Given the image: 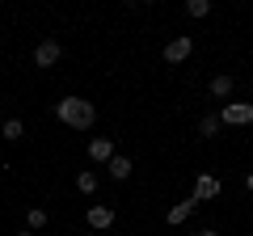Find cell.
Segmentation results:
<instances>
[{"label": "cell", "instance_id": "17", "mask_svg": "<svg viewBox=\"0 0 253 236\" xmlns=\"http://www.w3.org/2000/svg\"><path fill=\"white\" fill-rule=\"evenodd\" d=\"M199 236H219V232H215V228H203V232H199Z\"/></svg>", "mask_w": 253, "mask_h": 236}, {"label": "cell", "instance_id": "15", "mask_svg": "<svg viewBox=\"0 0 253 236\" xmlns=\"http://www.w3.org/2000/svg\"><path fill=\"white\" fill-rule=\"evenodd\" d=\"M207 13H211V0H186V17L199 21V17H207Z\"/></svg>", "mask_w": 253, "mask_h": 236}, {"label": "cell", "instance_id": "9", "mask_svg": "<svg viewBox=\"0 0 253 236\" xmlns=\"http://www.w3.org/2000/svg\"><path fill=\"white\" fill-rule=\"evenodd\" d=\"M131 169H135V164H131V156H118V152H114V160L106 164V173L114 177V182H126V177H131Z\"/></svg>", "mask_w": 253, "mask_h": 236}, {"label": "cell", "instance_id": "7", "mask_svg": "<svg viewBox=\"0 0 253 236\" xmlns=\"http://www.w3.org/2000/svg\"><path fill=\"white\" fill-rule=\"evenodd\" d=\"M89 160L93 164H110V160H114V144H110L106 135H93L89 139Z\"/></svg>", "mask_w": 253, "mask_h": 236}, {"label": "cell", "instance_id": "19", "mask_svg": "<svg viewBox=\"0 0 253 236\" xmlns=\"http://www.w3.org/2000/svg\"><path fill=\"white\" fill-rule=\"evenodd\" d=\"M0 127H4V110H0Z\"/></svg>", "mask_w": 253, "mask_h": 236}, {"label": "cell", "instance_id": "13", "mask_svg": "<svg viewBox=\"0 0 253 236\" xmlns=\"http://www.w3.org/2000/svg\"><path fill=\"white\" fill-rule=\"evenodd\" d=\"M26 135V122L21 118H4V127H0V139H21Z\"/></svg>", "mask_w": 253, "mask_h": 236}, {"label": "cell", "instance_id": "18", "mask_svg": "<svg viewBox=\"0 0 253 236\" xmlns=\"http://www.w3.org/2000/svg\"><path fill=\"white\" fill-rule=\"evenodd\" d=\"M17 236H34V232H30V228H21V232H17Z\"/></svg>", "mask_w": 253, "mask_h": 236}, {"label": "cell", "instance_id": "1", "mask_svg": "<svg viewBox=\"0 0 253 236\" xmlns=\"http://www.w3.org/2000/svg\"><path fill=\"white\" fill-rule=\"evenodd\" d=\"M55 118H59L63 127H72V131H93V122H97V106L84 101V97H59Z\"/></svg>", "mask_w": 253, "mask_h": 236}, {"label": "cell", "instance_id": "6", "mask_svg": "<svg viewBox=\"0 0 253 236\" xmlns=\"http://www.w3.org/2000/svg\"><path fill=\"white\" fill-rule=\"evenodd\" d=\"M219 194V177L215 173H199V177H194V194H190V198L194 202H211Z\"/></svg>", "mask_w": 253, "mask_h": 236}, {"label": "cell", "instance_id": "12", "mask_svg": "<svg viewBox=\"0 0 253 236\" xmlns=\"http://www.w3.org/2000/svg\"><path fill=\"white\" fill-rule=\"evenodd\" d=\"M211 97H232V76H228V72L211 76Z\"/></svg>", "mask_w": 253, "mask_h": 236}, {"label": "cell", "instance_id": "8", "mask_svg": "<svg viewBox=\"0 0 253 236\" xmlns=\"http://www.w3.org/2000/svg\"><path fill=\"white\" fill-rule=\"evenodd\" d=\"M194 207H199V202H194V198H181V202H173V207H169V215H165V224H169V228L186 224V219L194 215Z\"/></svg>", "mask_w": 253, "mask_h": 236}, {"label": "cell", "instance_id": "20", "mask_svg": "<svg viewBox=\"0 0 253 236\" xmlns=\"http://www.w3.org/2000/svg\"><path fill=\"white\" fill-rule=\"evenodd\" d=\"M84 236H93V232H84Z\"/></svg>", "mask_w": 253, "mask_h": 236}, {"label": "cell", "instance_id": "10", "mask_svg": "<svg viewBox=\"0 0 253 236\" xmlns=\"http://www.w3.org/2000/svg\"><path fill=\"white\" fill-rule=\"evenodd\" d=\"M97 186H101L97 169H81V173H76V190H81V194H97Z\"/></svg>", "mask_w": 253, "mask_h": 236}, {"label": "cell", "instance_id": "4", "mask_svg": "<svg viewBox=\"0 0 253 236\" xmlns=\"http://www.w3.org/2000/svg\"><path fill=\"white\" fill-rule=\"evenodd\" d=\"M84 219H89V232H106V228H114V207L93 202V207L84 211Z\"/></svg>", "mask_w": 253, "mask_h": 236}, {"label": "cell", "instance_id": "11", "mask_svg": "<svg viewBox=\"0 0 253 236\" xmlns=\"http://www.w3.org/2000/svg\"><path fill=\"white\" fill-rule=\"evenodd\" d=\"M219 127H224V122H219V114H203V118H199V135H203V139H215Z\"/></svg>", "mask_w": 253, "mask_h": 236}, {"label": "cell", "instance_id": "2", "mask_svg": "<svg viewBox=\"0 0 253 236\" xmlns=\"http://www.w3.org/2000/svg\"><path fill=\"white\" fill-rule=\"evenodd\" d=\"M219 122H224V127H249L253 122V106L249 101H228V106L219 110Z\"/></svg>", "mask_w": 253, "mask_h": 236}, {"label": "cell", "instance_id": "5", "mask_svg": "<svg viewBox=\"0 0 253 236\" xmlns=\"http://www.w3.org/2000/svg\"><path fill=\"white\" fill-rule=\"evenodd\" d=\"M59 59H63V46L55 42V38H42V42L34 46V64L38 68H55Z\"/></svg>", "mask_w": 253, "mask_h": 236}, {"label": "cell", "instance_id": "16", "mask_svg": "<svg viewBox=\"0 0 253 236\" xmlns=\"http://www.w3.org/2000/svg\"><path fill=\"white\" fill-rule=\"evenodd\" d=\"M245 190H249V194H253V173H249V177H245Z\"/></svg>", "mask_w": 253, "mask_h": 236}, {"label": "cell", "instance_id": "14", "mask_svg": "<svg viewBox=\"0 0 253 236\" xmlns=\"http://www.w3.org/2000/svg\"><path fill=\"white\" fill-rule=\"evenodd\" d=\"M26 228H30V232L46 228V211H42V207H30V211H26Z\"/></svg>", "mask_w": 253, "mask_h": 236}, {"label": "cell", "instance_id": "3", "mask_svg": "<svg viewBox=\"0 0 253 236\" xmlns=\"http://www.w3.org/2000/svg\"><path fill=\"white\" fill-rule=\"evenodd\" d=\"M161 55H165V64H186L190 55H194V38H190V34H177V38H169Z\"/></svg>", "mask_w": 253, "mask_h": 236}]
</instances>
